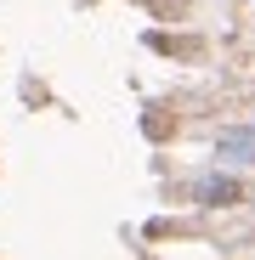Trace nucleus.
Instances as JSON below:
<instances>
[{"label":"nucleus","instance_id":"1","mask_svg":"<svg viewBox=\"0 0 255 260\" xmlns=\"http://www.w3.org/2000/svg\"><path fill=\"white\" fill-rule=\"evenodd\" d=\"M193 204L199 209H233V204H244V181L227 176V170H204L193 181Z\"/></svg>","mask_w":255,"mask_h":260},{"label":"nucleus","instance_id":"2","mask_svg":"<svg viewBox=\"0 0 255 260\" xmlns=\"http://www.w3.org/2000/svg\"><path fill=\"white\" fill-rule=\"evenodd\" d=\"M216 158H221V164H255V124H227V130H216Z\"/></svg>","mask_w":255,"mask_h":260}]
</instances>
